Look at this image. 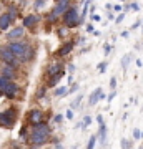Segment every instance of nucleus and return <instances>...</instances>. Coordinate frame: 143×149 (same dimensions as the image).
Returning <instances> with one entry per match:
<instances>
[{"instance_id":"obj_1","label":"nucleus","mask_w":143,"mask_h":149,"mask_svg":"<svg viewBox=\"0 0 143 149\" xmlns=\"http://www.w3.org/2000/svg\"><path fill=\"white\" fill-rule=\"evenodd\" d=\"M50 136H52V129L47 124V121L40 123V124H35L30 129V136H28V143L32 146H43L50 141Z\"/></svg>"},{"instance_id":"obj_2","label":"nucleus","mask_w":143,"mask_h":149,"mask_svg":"<svg viewBox=\"0 0 143 149\" xmlns=\"http://www.w3.org/2000/svg\"><path fill=\"white\" fill-rule=\"evenodd\" d=\"M62 23H63V27L70 28V30H73L77 27H82V20H80V13H78V7L72 5L68 10L65 12L63 15H62Z\"/></svg>"},{"instance_id":"obj_3","label":"nucleus","mask_w":143,"mask_h":149,"mask_svg":"<svg viewBox=\"0 0 143 149\" xmlns=\"http://www.w3.org/2000/svg\"><path fill=\"white\" fill-rule=\"evenodd\" d=\"M17 118H18L17 108H7L5 111H0V128L12 129L15 126Z\"/></svg>"},{"instance_id":"obj_4","label":"nucleus","mask_w":143,"mask_h":149,"mask_svg":"<svg viewBox=\"0 0 143 149\" xmlns=\"http://www.w3.org/2000/svg\"><path fill=\"white\" fill-rule=\"evenodd\" d=\"M0 61L4 65L13 66V68H17V70H20V66H22V61L10 52V48H8L7 43L5 45H0Z\"/></svg>"},{"instance_id":"obj_5","label":"nucleus","mask_w":143,"mask_h":149,"mask_svg":"<svg viewBox=\"0 0 143 149\" xmlns=\"http://www.w3.org/2000/svg\"><path fill=\"white\" fill-rule=\"evenodd\" d=\"M7 45H8V48H10V52L13 55H15L18 60H22L23 56H25V53L28 52V48L32 47V43L28 42V40H15V42H7Z\"/></svg>"},{"instance_id":"obj_6","label":"nucleus","mask_w":143,"mask_h":149,"mask_svg":"<svg viewBox=\"0 0 143 149\" xmlns=\"http://www.w3.org/2000/svg\"><path fill=\"white\" fill-rule=\"evenodd\" d=\"M40 22H42L40 13H27L25 17H22V25L25 27V30H30V32H37Z\"/></svg>"},{"instance_id":"obj_7","label":"nucleus","mask_w":143,"mask_h":149,"mask_svg":"<svg viewBox=\"0 0 143 149\" xmlns=\"http://www.w3.org/2000/svg\"><path fill=\"white\" fill-rule=\"evenodd\" d=\"M45 121V114H43L42 109H38V108H33L30 111L27 113V123L30 124V126H35V124H40V123Z\"/></svg>"},{"instance_id":"obj_8","label":"nucleus","mask_w":143,"mask_h":149,"mask_svg":"<svg viewBox=\"0 0 143 149\" xmlns=\"http://www.w3.org/2000/svg\"><path fill=\"white\" fill-rule=\"evenodd\" d=\"M23 37H25V27H23V25H15V27H12L8 32H5L7 42H15V40H22Z\"/></svg>"},{"instance_id":"obj_9","label":"nucleus","mask_w":143,"mask_h":149,"mask_svg":"<svg viewBox=\"0 0 143 149\" xmlns=\"http://www.w3.org/2000/svg\"><path fill=\"white\" fill-rule=\"evenodd\" d=\"M75 47H77V42H75V40H67V42L62 43V47L55 52V56H57V58H65V56H68V55L73 52Z\"/></svg>"},{"instance_id":"obj_10","label":"nucleus","mask_w":143,"mask_h":149,"mask_svg":"<svg viewBox=\"0 0 143 149\" xmlns=\"http://www.w3.org/2000/svg\"><path fill=\"white\" fill-rule=\"evenodd\" d=\"M62 71H65V63L60 60V61H52V63L47 66V71H45V80L47 78H52V76H55V74L62 73Z\"/></svg>"},{"instance_id":"obj_11","label":"nucleus","mask_w":143,"mask_h":149,"mask_svg":"<svg viewBox=\"0 0 143 149\" xmlns=\"http://www.w3.org/2000/svg\"><path fill=\"white\" fill-rule=\"evenodd\" d=\"M70 7H72V0H58L57 3H53L52 12H53L57 17H60V18H62V15H63L67 10H68Z\"/></svg>"},{"instance_id":"obj_12","label":"nucleus","mask_w":143,"mask_h":149,"mask_svg":"<svg viewBox=\"0 0 143 149\" xmlns=\"http://www.w3.org/2000/svg\"><path fill=\"white\" fill-rule=\"evenodd\" d=\"M4 96L8 98V100H18V98H20L22 90H20V86L17 85V81H12L10 85H8V88L4 91Z\"/></svg>"},{"instance_id":"obj_13","label":"nucleus","mask_w":143,"mask_h":149,"mask_svg":"<svg viewBox=\"0 0 143 149\" xmlns=\"http://www.w3.org/2000/svg\"><path fill=\"white\" fill-rule=\"evenodd\" d=\"M12 27H13V20L8 17L7 12H2L0 13V32H8Z\"/></svg>"},{"instance_id":"obj_14","label":"nucleus","mask_w":143,"mask_h":149,"mask_svg":"<svg viewBox=\"0 0 143 149\" xmlns=\"http://www.w3.org/2000/svg\"><path fill=\"white\" fill-rule=\"evenodd\" d=\"M5 12L8 13V17H10L12 20H13V23L17 22V18L22 17V10H20V7L17 5V3H8L7 8H5Z\"/></svg>"},{"instance_id":"obj_15","label":"nucleus","mask_w":143,"mask_h":149,"mask_svg":"<svg viewBox=\"0 0 143 149\" xmlns=\"http://www.w3.org/2000/svg\"><path fill=\"white\" fill-rule=\"evenodd\" d=\"M0 74L7 76V78L12 80V81H15L17 80V74H18V70L13 68V66H8V65H4V66L0 68Z\"/></svg>"},{"instance_id":"obj_16","label":"nucleus","mask_w":143,"mask_h":149,"mask_svg":"<svg viewBox=\"0 0 143 149\" xmlns=\"http://www.w3.org/2000/svg\"><path fill=\"white\" fill-rule=\"evenodd\" d=\"M35 56H37V48H35V47L32 45V47L28 48V52L25 53V56H23V58L20 60L22 65H23V63L27 65V63H30V61H33V60H35Z\"/></svg>"},{"instance_id":"obj_17","label":"nucleus","mask_w":143,"mask_h":149,"mask_svg":"<svg viewBox=\"0 0 143 149\" xmlns=\"http://www.w3.org/2000/svg\"><path fill=\"white\" fill-rule=\"evenodd\" d=\"M101 88H95V90L92 91V95H90V98H88V104L90 106H95L97 103L100 101V95H101Z\"/></svg>"},{"instance_id":"obj_18","label":"nucleus","mask_w":143,"mask_h":149,"mask_svg":"<svg viewBox=\"0 0 143 149\" xmlns=\"http://www.w3.org/2000/svg\"><path fill=\"white\" fill-rule=\"evenodd\" d=\"M43 18H45V22H47L48 25H57V23L62 20V18H60V17H57L52 10L48 12V13H45V17H43Z\"/></svg>"},{"instance_id":"obj_19","label":"nucleus","mask_w":143,"mask_h":149,"mask_svg":"<svg viewBox=\"0 0 143 149\" xmlns=\"http://www.w3.org/2000/svg\"><path fill=\"white\" fill-rule=\"evenodd\" d=\"M100 128H98V136L97 138L100 139V143L101 144H105V141H106V124L103 123V124H98Z\"/></svg>"},{"instance_id":"obj_20","label":"nucleus","mask_w":143,"mask_h":149,"mask_svg":"<svg viewBox=\"0 0 143 149\" xmlns=\"http://www.w3.org/2000/svg\"><path fill=\"white\" fill-rule=\"evenodd\" d=\"M68 95V86H58V88H55L53 91V96L55 98H62V96H67Z\"/></svg>"},{"instance_id":"obj_21","label":"nucleus","mask_w":143,"mask_h":149,"mask_svg":"<svg viewBox=\"0 0 143 149\" xmlns=\"http://www.w3.org/2000/svg\"><path fill=\"white\" fill-rule=\"evenodd\" d=\"M28 136H30V129H28V126L27 124H23L20 128V133H18V139H25V141H28Z\"/></svg>"},{"instance_id":"obj_22","label":"nucleus","mask_w":143,"mask_h":149,"mask_svg":"<svg viewBox=\"0 0 143 149\" xmlns=\"http://www.w3.org/2000/svg\"><path fill=\"white\" fill-rule=\"evenodd\" d=\"M68 32H70V28H67V27H57V35H58L60 40H65L68 37Z\"/></svg>"},{"instance_id":"obj_23","label":"nucleus","mask_w":143,"mask_h":149,"mask_svg":"<svg viewBox=\"0 0 143 149\" xmlns=\"http://www.w3.org/2000/svg\"><path fill=\"white\" fill-rule=\"evenodd\" d=\"M12 83V80H8L7 76H4V74H0V90H2V93L8 88V85Z\"/></svg>"},{"instance_id":"obj_24","label":"nucleus","mask_w":143,"mask_h":149,"mask_svg":"<svg viewBox=\"0 0 143 149\" xmlns=\"http://www.w3.org/2000/svg\"><path fill=\"white\" fill-rule=\"evenodd\" d=\"M47 86L43 85V86H40V88H37V91H35V98L37 100H43L45 98V95H47Z\"/></svg>"},{"instance_id":"obj_25","label":"nucleus","mask_w":143,"mask_h":149,"mask_svg":"<svg viewBox=\"0 0 143 149\" xmlns=\"http://www.w3.org/2000/svg\"><path fill=\"white\" fill-rule=\"evenodd\" d=\"M130 61H132V53H128V55H125L122 58V68H123V71L128 68V65H130Z\"/></svg>"},{"instance_id":"obj_26","label":"nucleus","mask_w":143,"mask_h":149,"mask_svg":"<svg viewBox=\"0 0 143 149\" xmlns=\"http://www.w3.org/2000/svg\"><path fill=\"white\" fill-rule=\"evenodd\" d=\"M82 100H83V95H78V96H77V98L73 100V101L70 103V108H72V109H77V108L80 106V103H82Z\"/></svg>"},{"instance_id":"obj_27","label":"nucleus","mask_w":143,"mask_h":149,"mask_svg":"<svg viewBox=\"0 0 143 149\" xmlns=\"http://www.w3.org/2000/svg\"><path fill=\"white\" fill-rule=\"evenodd\" d=\"M45 5H47V0H33V7H35L37 10H42Z\"/></svg>"},{"instance_id":"obj_28","label":"nucleus","mask_w":143,"mask_h":149,"mask_svg":"<svg viewBox=\"0 0 143 149\" xmlns=\"http://www.w3.org/2000/svg\"><path fill=\"white\" fill-rule=\"evenodd\" d=\"M97 146V136L93 134V136H90V139H88V144H87V149H95Z\"/></svg>"},{"instance_id":"obj_29","label":"nucleus","mask_w":143,"mask_h":149,"mask_svg":"<svg viewBox=\"0 0 143 149\" xmlns=\"http://www.w3.org/2000/svg\"><path fill=\"white\" fill-rule=\"evenodd\" d=\"M92 121H93V118H92V116H85V118H83V121H82V123H83V129L88 128V126L92 124Z\"/></svg>"},{"instance_id":"obj_30","label":"nucleus","mask_w":143,"mask_h":149,"mask_svg":"<svg viewBox=\"0 0 143 149\" xmlns=\"http://www.w3.org/2000/svg\"><path fill=\"white\" fill-rule=\"evenodd\" d=\"M122 149H132V141L130 139H122Z\"/></svg>"},{"instance_id":"obj_31","label":"nucleus","mask_w":143,"mask_h":149,"mask_svg":"<svg viewBox=\"0 0 143 149\" xmlns=\"http://www.w3.org/2000/svg\"><path fill=\"white\" fill-rule=\"evenodd\" d=\"M78 88H80L78 83H72V85L68 86V95H70V93H75V91H78Z\"/></svg>"},{"instance_id":"obj_32","label":"nucleus","mask_w":143,"mask_h":149,"mask_svg":"<svg viewBox=\"0 0 143 149\" xmlns=\"http://www.w3.org/2000/svg\"><path fill=\"white\" fill-rule=\"evenodd\" d=\"M125 15H127L125 12H120V15H118V17H115V23H117V25H118V23H122V22H123V18H125Z\"/></svg>"},{"instance_id":"obj_33","label":"nucleus","mask_w":143,"mask_h":149,"mask_svg":"<svg viewBox=\"0 0 143 149\" xmlns=\"http://www.w3.org/2000/svg\"><path fill=\"white\" fill-rule=\"evenodd\" d=\"M143 138V133L140 129H133V139H142Z\"/></svg>"},{"instance_id":"obj_34","label":"nucleus","mask_w":143,"mask_h":149,"mask_svg":"<svg viewBox=\"0 0 143 149\" xmlns=\"http://www.w3.org/2000/svg\"><path fill=\"white\" fill-rule=\"evenodd\" d=\"M106 66H108V63H106V61H101V63L98 65V71H100V73H105Z\"/></svg>"},{"instance_id":"obj_35","label":"nucleus","mask_w":143,"mask_h":149,"mask_svg":"<svg viewBox=\"0 0 143 149\" xmlns=\"http://www.w3.org/2000/svg\"><path fill=\"white\" fill-rule=\"evenodd\" d=\"M75 70H77V68H75V65H73V63H68V65H67V71H68L70 74H73V73H75Z\"/></svg>"},{"instance_id":"obj_36","label":"nucleus","mask_w":143,"mask_h":149,"mask_svg":"<svg viewBox=\"0 0 143 149\" xmlns=\"http://www.w3.org/2000/svg\"><path fill=\"white\" fill-rule=\"evenodd\" d=\"M115 96H117V90H111V93L108 96H106V100H108V103H111L113 101V98H115Z\"/></svg>"},{"instance_id":"obj_37","label":"nucleus","mask_w":143,"mask_h":149,"mask_svg":"<svg viewBox=\"0 0 143 149\" xmlns=\"http://www.w3.org/2000/svg\"><path fill=\"white\" fill-rule=\"evenodd\" d=\"M85 43H87V38H85V37H80V38H77V45H78V47H83Z\"/></svg>"},{"instance_id":"obj_38","label":"nucleus","mask_w":143,"mask_h":149,"mask_svg":"<svg viewBox=\"0 0 143 149\" xmlns=\"http://www.w3.org/2000/svg\"><path fill=\"white\" fill-rule=\"evenodd\" d=\"M65 118H67V119H73V109H72V108H70V109H67Z\"/></svg>"},{"instance_id":"obj_39","label":"nucleus","mask_w":143,"mask_h":149,"mask_svg":"<svg viewBox=\"0 0 143 149\" xmlns=\"http://www.w3.org/2000/svg\"><path fill=\"white\" fill-rule=\"evenodd\" d=\"M90 18H92V22H100V20H101V17L98 15V13H92Z\"/></svg>"},{"instance_id":"obj_40","label":"nucleus","mask_w":143,"mask_h":149,"mask_svg":"<svg viewBox=\"0 0 143 149\" xmlns=\"http://www.w3.org/2000/svg\"><path fill=\"white\" fill-rule=\"evenodd\" d=\"M110 52H111V47L106 43V45H103V53L105 55H110Z\"/></svg>"},{"instance_id":"obj_41","label":"nucleus","mask_w":143,"mask_h":149,"mask_svg":"<svg viewBox=\"0 0 143 149\" xmlns=\"http://www.w3.org/2000/svg\"><path fill=\"white\" fill-rule=\"evenodd\" d=\"M142 25H143V22H142V20H137V22H135V23H133L132 30H137V28H138V27H142Z\"/></svg>"},{"instance_id":"obj_42","label":"nucleus","mask_w":143,"mask_h":149,"mask_svg":"<svg viewBox=\"0 0 143 149\" xmlns=\"http://www.w3.org/2000/svg\"><path fill=\"white\" fill-rule=\"evenodd\" d=\"M110 88H111V90H115V88H117V78H111V80H110Z\"/></svg>"},{"instance_id":"obj_43","label":"nucleus","mask_w":143,"mask_h":149,"mask_svg":"<svg viewBox=\"0 0 143 149\" xmlns=\"http://www.w3.org/2000/svg\"><path fill=\"white\" fill-rule=\"evenodd\" d=\"M87 32H88V33H93V32H95V27H93V23H88V25H87Z\"/></svg>"},{"instance_id":"obj_44","label":"nucleus","mask_w":143,"mask_h":149,"mask_svg":"<svg viewBox=\"0 0 143 149\" xmlns=\"http://www.w3.org/2000/svg\"><path fill=\"white\" fill-rule=\"evenodd\" d=\"M63 121V116H62V114H57V116L53 118V123H62Z\"/></svg>"},{"instance_id":"obj_45","label":"nucleus","mask_w":143,"mask_h":149,"mask_svg":"<svg viewBox=\"0 0 143 149\" xmlns=\"http://www.w3.org/2000/svg\"><path fill=\"white\" fill-rule=\"evenodd\" d=\"M113 12H123V7L120 3H117V5H113Z\"/></svg>"},{"instance_id":"obj_46","label":"nucleus","mask_w":143,"mask_h":149,"mask_svg":"<svg viewBox=\"0 0 143 149\" xmlns=\"http://www.w3.org/2000/svg\"><path fill=\"white\" fill-rule=\"evenodd\" d=\"M138 8H140V5H138V3H135V2H133V3H130V10H138Z\"/></svg>"},{"instance_id":"obj_47","label":"nucleus","mask_w":143,"mask_h":149,"mask_svg":"<svg viewBox=\"0 0 143 149\" xmlns=\"http://www.w3.org/2000/svg\"><path fill=\"white\" fill-rule=\"evenodd\" d=\"M97 123H98V124H103V116H101V114L97 116Z\"/></svg>"},{"instance_id":"obj_48","label":"nucleus","mask_w":143,"mask_h":149,"mask_svg":"<svg viewBox=\"0 0 143 149\" xmlns=\"http://www.w3.org/2000/svg\"><path fill=\"white\" fill-rule=\"evenodd\" d=\"M108 20H115V13H113V12L108 13Z\"/></svg>"},{"instance_id":"obj_49","label":"nucleus","mask_w":143,"mask_h":149,"mask_svg":"<svg viewBox=\"0 0 143 149\" xmlns=\"http://www.w3.org/2000/svg\"><path fill=\"white\" fill-rule=\"evenodd\" d=\"M67 81H68V85H72V83H75V80H73V76H72V74L68 76V80H67Z\"/></svg>"},{"instance_id":"obj_50","label":"nucleus","mask_w":143,"mask_h":149,"mask_svg":"<svg viewBox=\"0 0 143 149\" xmlns=\"http://www.w3.org/2000/svg\"><path fill=\"white\" fill-rule=\"evenodd\" d=\"M135 63H137V66H138V68H142V60H137Z\"/></svg>"},{"instance_id":"obj_51","label":"nucleus","mask_w":143,"mask_h":149,"mask_svg":"<svg viewBox=\"0 0 143 149\" xmlns=\"http://www.w3.org/2000/svg\"><path fill=\"white\" fill-rule=\"evenodd\" d=\"M128 35H130L128 32H122V37H123V38H128Z\"/></svg>"},{"instance_id":"obj_52","label":"nucleus","mask_w":143,"mask_h":149,"mask_svg":"<svg viewBox=\"0 0 143 149\" xmlns=\"http://www.w3.org/2000/svg\"><path fill=\"white\" fill-rule=\"evenodd\" d=\"M12 149H23V148H18V146H13Z\"/></svg>"},{"instance_id":"obj_53","label":"nucleus","mask_w":143,"mask_h":149,"mask_svg":"<svg viewBox=\"0 0 143 149\" xmlns=\"http://www.w3.org/2000/svg\"><path fill=\"white\" fill-rule=\"evenodd\" d=\"M52 2H53V3H57V2H58V0H52Z\"/></svg>"},{"instance_id":"obj_54","label":"nucleus","mask_w":143,"mask_h":149,"mask_svg":"<svg viewBox=\"0 0 143 149\" xmlns=\"http://www.w3.org/2000/svg\"><path fill=\"white\" fill-rule=\"evenodd\" d=\"M0 96H4V93H2V90H0Z\"/></svg>"},{"instance_id":"obj_55","label":"nucleus","mask_w":143,"mask_h":149,"mask_svg":"<svg viewBox=\"0 0 143 149\" xmlns=\"http://www.w3.org/2000/svg\"><path fill=\"white\" fill-rule=\"evenodd\" d=\"M118 2H127V0H118Z\"/></svg>"}]
</instances>
